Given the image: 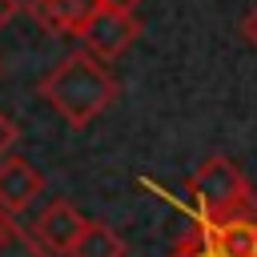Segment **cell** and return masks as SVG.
Segmentation results:
<instances>
[{
    "instance_id": "obj_1",
    "label": "cell",
    "mask_w": 257,
    "mask_h": 257,
    "mask_svg": "<svg viewBox=\"0 0 257 257\" xmlns=\"http://www.w3.org/2000/svg\"><path fill=\"white\" fill-rule=\"evenodd\" d=\"M36 92L72 124V128H84L92 124L112 100H116V80L112 72L104 68V60H96L92 52H68L60 56L48 76H40Z\"/></svg>"
},
{
    "instance_id": "obj_10",
    "label": "cell",
    "mask_w": 257,
    "mask_h": 257,
    "mask_svg": "<svg viewBox=\"0 0 257 257\" xmlns=\"http://www.w3.org/2000/svg\"><path fill=\"white\" fill-rule=\"evenodd\" d=\"M16 141H20V124H16L8 112H0V161L16 149Z\"/></svg>"
},
{
    "instance_id": "obj_9",
    "label": "cell",
    "mask_w": 257,
    "mask_h": 257,
    "mask_svg": "<svg viewBox=\"0 0 257 257\" xmlns=\"http://www.w3.org/2000/svg\"><path fill=\"white\" fill-rule=\"evenodd\" d=\"M169 257H225V253H221V249H217V245H213L201 229H193V233H189V237H185V241H181Z\"/></svg>"
},
{
    "instance_id": "obj_3",
    "label": "cell",
    "mask_w": 257,
    "mask_h": 257,
    "mask_svg": "<svg viewBox=\"0 0 257 257\" xmlns=\"http://www.w3.org/2000/svg\"><path fill=\"white\" fill-rule=\"evenodd\" d=\"M80 48L92 52L96 60H116L137 36H141V16L133 12H112V8H96V16L76 32Z\"/></svg>"
},
{
    "instance_id": "obj_11",
    "label": "cell",
    "mask_w": 257,
    "mask_h": 257,
    "mask_svg": "<svg viewBox=\"0 0 257 257\" xmlns=\"http://www.w3.org/2000/svg\"><path fill=\"white\" fill-rule=\"evenodd\" d=\"M12 237H16V225H12V213H4L0 209V253L12 245Z\"/></svg>"
},
{
    "instance_id": "obj_2",
    "label": "cell",
    "mask_w": 257,
    "mask_h": 257,
    "mask_svg": "<svg viewBox=\"0 0 257 257\" xmlns=\"http://www.w3.org/2000/svg\"><path fill=\"white\" fill-rule=\"evenodd\" d=\"M189 197H193L197 221H221V217H233V213L253 205L245 173L229 157H217V153L205 157L189 173Z\"/></svg>"
},
{
    "instance_id": "obj_7",
    "label": "cell",
    "mask_w": 257,
    "mask_h": 257,
    "mask_svg": "<svg viewBox=\"0 0 257 257\" xmlns=\"http://www.w3.org/2000/svg\"><path fill=\"white\" fill-rule=\"evenodd\" d=\"M96 8L100 0H28V12L36 16V24L56 36H76L96 16Z\"/></svg>"
},
{
    "instance_id": "obj_5",
    "label": "cell",
    "mask_w": 257,
    "mask_h": 257,
    "mask_svg": "<svg viewBox=\"0 0 257 257\" xmlns=\"http://www.w3.org/2000/svg\"><path fill=\"white\" fill-rule=\"evenodd\" d=\"M40 189H44V181L32 169V161H24V157H4L0 161V209L4 213H12V217L24 213L40 197Z\"/></svg>"
},
{
    "instance_id": "obj_8",
    "label": "cell",
    "mask_w": 257,
    "mask_h": 257,
    "mask_svg": "<svg viewBox=\"0 0 257 257\" xmlns=\"http://www.w3.org/2000/svg\"><path fill=\"white\" fill-rule=\"evenodd\" d=\"M68 257H124V237L104 221H88Z\"/></svg>"
},
{
    "instance_id": "obj_6",
    "label": "cell",
    "mask_w": 257,
    "mask_h": 257,
    "mask_svg": "<svg viewBox=\"0 0 257 257\" xmlns=\"http://www.w3.org/2000/svg\"><path fill=\"white\" fill-rule=\"evenodd\" d=\"M84 217H80V209H72L68 201H52L40 217H36V225H32V233H36V241L44 245V249H52V253H68L72 245H76V237L84 233Z\"/></svg>"
},
{
    "instance_id": "obj_4",
    "label": "cell",
    "mask_w": 257,
    "mask_h": 257,
    "mask_svg": "<svg viewBox=\"0 0 257 257\" xmlns=\"http://www.w3.org/2000/svg\"><path fill=\"white\" fill-rule=\"evenodd\" d=\"M197 229L225 253V257H257V205L221 217V221H197Z\"/></svg>"
},
{
    "instance_id": "obj_14",
    "label": "cell",
    "mask_w": 257,
    "mask_h": 257,
    "mask_svg": "<svg viewBox=\"0 0 257 257\" xmlns=\"http://www.w3.org/2000/svg\"><path fill=\"white\" fill-rule=\"evenodd\" d=\"M137 4H141V0H100V8H112V12H133V16H137Z\"/></svg>"
},
{
    "instance_id": "obj_12",
    "label": "cell",
    "mask_w": 257,
    "mask_h": 257,
    "mask_svg": "<svg viewBox=\"0 0 257 257\" xmlns=\"http://www.w3.org/2000/svg\"><path fill=\"white\" fill-rule=\"evenodd\" d=\"M241 36H245V40L257 48V4H253V8H249V16L241 20Z\"/></svg>"
},
{
    "instance_id": "obj_13",
    "label": "cell",
    "mask_w": 257,
    "mask_h": 257,
    "mask_svg": "<svg viewBox=\"0 0 257 257\" xmlns=\"http://www.w3.org/2000/svg\"><path fill=\"white\" fill-rule=\"evenodd\" d=\"M20 8H24V4H20V0H0V28H4V24H12V20H16V12H20Z\"/></svg>"
}]
</instances>
